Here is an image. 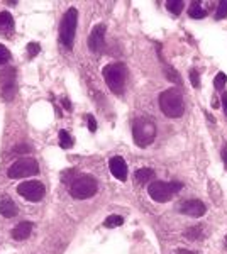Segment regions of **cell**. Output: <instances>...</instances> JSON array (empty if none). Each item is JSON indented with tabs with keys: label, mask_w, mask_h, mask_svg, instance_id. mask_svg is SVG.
<instances>
[{
	"label": "cell",
	"mask_w": 227,
	"mask_h": 254,
	"mask_svg": "<svg viewBox=\"0 0 227 254\" xmlns=\"http://www.w3.org/2000/svg\"><path fill=\"white\" fill-rule=\"evenodd\" d=\"M222 161H224L226 166H227V146L222 147Z\"/></svg>",
	"instance_id": "f546056e"
},
{
	"label": "cell",
	"mask_w": 227,
	"mask_h": 254,
	"mask_svg": "<svg viewBox=\"0 0 227 254\" xmlns=\"http://www.w3.org/2000/svg\"><path fill=\"white\" fill-rule=\"evenodd\" d=\"M183 5L185 3L181 2V0H168L166 2V9L171 12V14L178 15L181 10H183Z\"/></svg>",
	"instance_id": "d6986e66"
},
{
	"label": "cell",
	"mask_w": 227,
	"mask_h": 254,
	"mask_svg": "<svg viewBox=\"0 0 227 254\" xmlns=\"http://www.w3.org/2000/svg\"><path fill=\"white\" fill-rule=\"evenodd\" d=\"M17 193L20 196H24L29 202H39L41 198L46 193V188L41 182L31 180V182H24L17 187Z\"/></svg>",
	"instance_id": "ba28073f"
},
{
	"label": "cell",
	"mask_w": 227,
	"mask_h": 254,
	"mask_svg": "<svg viewBox=\"0 0 227 254\" xmlns=\"http://www.w3.org/2000/svg\"><path fill=\"white\" fill-rule=\"evenodd\" d=\"M216 19L217 20L227 19V0H222V2H219V5H217V9H216Z\"/></svg>",
	"instance_id": "7402d4cb"
},
{
	"label": "cell",
	"mask_w": 227,
	"mask_h": 254,
	"mask_svg": "<svg viewBox=\"0 0 227 254\" xmlns=\"http://www.w3.org/2000/svg\"><path fill=\"white\" fill-rule=\"evenodd\" d=\"M133 137L139 147H146L154 142L156 139V124L150 117L136 119L133 126Z\"/></svg>",
	"instance_id": "3957f363"
},
{
	"label": "cell",
	"mask_w": 227,
	"mask_h": 254,
	"mask_svg": "<svg viewBox=\"0 0 227 254\" xmlns=\"http://www.w3.org/2000/svg\"><path fill=\"white\" fill-rule=\"evenodd\" d=\"M105 31H107V27L104 24H97L92 29V32H90L88 48L93 55H100L105 49Z\"/></svg>",
	"instance_id": "30bf717a"
},
{
	"label": "cell",
	"mask_w": 227,
	"mask_h": 254,
	"mask_svg": "<svg viewBox=\"0 0 227 254\" xmlns=\"http://www.w3.org/2000/svg\"><path fill=\"white\" fill-rule=\"evenodd\" d=\"M32 232V224L31 222H20L12 229V237L15 241H26Z\"/></svg>",
	"instance_id": "5bb4252c"
},
{
	"label": "cell",
	"mask_w": 227,
	"mask_h": 254,
	"mask_svg": "<svg viewBox=\"0 0 227 254\" xmlns=\"http://www.w3.org/2000/svg\"><path fill=\"white\" fill-rule=\"evenodd\" d=\"M97 190H98L97 180L90 175H81L70 183V195L78 200L90 198V196H93L97 193Z\"/></svg>",
	"instance_id": "5b68a950"
},
{
	"label": "cell",
	"mask_w": 227,
	"mask_h": 254,
	"mask_svg": "<svg viewBox=\"0 0 227 254\" xmlns=\"http://www.w3.org/2000/svg\"><path fill=\"white\" fill-rule=\"evenodd\" d=\"M0 215L7 217V219L17 215V205L10 196H0Z\"/></svg>",
	"instance_id": "4fadbf2b"
},
{
	"label": "cell",
	"mask_w": 227,
	"mask_h": 254,
	"mask_svg": "<svg viewBox=\"0 0 227 254\" xmlns=\"http://www.w3.org/2000/svg\"><path fill=\"white\" fill-rule=\"evenodd\" d=\"M109 170L114 175V178H117L119 182H126L127 180V165L121 156H114L109 159Z\"/></svg>",
	"instance_id": "7c38bea8"
},
{
	"label": "cell",
	"mask_w": 227,
	"mask_h": 254,
	"mask_svg": "<svg viewBox=\"0 0 227 254\" xmlns=\"http://www.w3.org/2000/svg\"><path fill=\"white\" fill-rule=\"evenodd\" d=\"M164 75L168 76V80L175 81V83H180V81H181V80H180V75L170 66V64H166V66H164Z\"/></svg>",
	"instance_id": "cb8c5ba5"
},
{
	"label": "cell",
	"mask_w": 227,
	"mask_h": 254,
	"mask_svg": "<svg viewBox=\"0 0 227 254\" xmlns=\"http://www.w3.org/2000/svg\"><path fill=\"white\" fill-rule=\"evenodd\" d=\"M124 224V219L121 215H109L105 219V222L104 225L107 229H114V227H119V225H122Z\"/></svg>",
	"instance_id": "ffe728a7"
},
{
	"label": "cell",
	"mask_w": 227,
	"mask_h": 254,
	"mask_svg": "<svg viewBox=\"0 0 227 254\" xmlns=\"http://www.w3.org/2000/svg\"><path fill=\"white\" fill-rule=\"evenodd\" d=\"M181 188H183V185L178 182H151L150 187H148V193L154 202L164 203L171 200Z\"/></svg>",
	"instance_id": "8992f818"
},
{
	"label": "cell",
	"mask_w": 227,
	"mask_h": 254,
	"mask_svg": "<svg viewBox=\"0 0 227 254\" xmlns=\"http://www.w3.org/2000/svg\"><path fill=\"white\" fill-rule=\"evenodd\" d=\"M222 109H224L227 116V92H222Z\"/></svg>",
	"instance_id": "f1b7e54d"
},
{
	"label": "cell",
	"mask_w": 227,
	"mask_h": 254,
	"mask_svg": "<svg viewBox=\"0 0 227 254\" xmlns=\"http://www.w3.org/2000/svg\"><path fill=\"white\" fill-rule=\"evenodd\" d=\"M2 80V98L7 102L14 100L15 93H17V81H15V69L7 68L5 71L0 75Z\"/></svg>",
	"instance_id": "9c48e42d"
},
{
	"label": "cell",
	"mask_w": 227,
	"mask_h": 254,
	"mask_svg": "<svg viewBox=\"0 0 227 254\" xmlns=\"http://www.w3.org/2000/svg\"><path fill=\"white\" fill-rule=\"evenodd\" d=\"M86 122H88L90 132H95V130H97V121H95V117L92 116V114H88V116H86Z\"/></svg>",
	"instance_id": "83f0119b"
},
{
	"label": "cell",
	"mask_w": 227,
	"mask_h": 254,
	"mask_svg": "<svg viewBox=\"0 0 227 254\" xmlns=\"http://www.w3.org/2000/svg\"><path fill=\"white\" fill-rule=\"evenodd\" d=\"M102 75L107 83V87L110 88V92L114 93H122L124 87H126L127 80V68L122 63H110L102 69Z\"/></svg>",
	"instance_id": "7a4b0ae2"
},
{
	"label": "cell",
	"mask_w": 227,
	"mask_h": 254,
	"mask_svg": "<svg viewBox=\"0 0 227 254\" xmlns=\"http://www.w3.org/2000/svg\"><path fill=\"white\" fill-rule=\"evenodd\" d=\"M188 15L192 19H204L205 15H207V9H204V3H202L200 0H197V2L190 3Z\"/></svg>",
	"instance_id": "9a60e30c"
},
{
	"label": "cell",
	"mask_w": 227,
	"mask_h": 254,
	"mask_svg": "<svg viewBox=\"0 0 227 254\" xmlns=\"http://www.w3.org/2000/svg\"><path fill=\"white\" fill-rule=\"evenodd\" d=\"M226 246H227V244H226Z\"/></svg>",
	"instance_id": "1f68e13d"
},
{
	"label": "cell",
	"mask_w": 227,
	"mask_h": 254,
	"mask_svg": "<svg viewBox=\"0 0 227 254\" xmlns=\"http://www.w3.org/2000/svg\"><path fill=\"white\" fill-rule=\"evenodd\" d=\"M227 83V75L226 73H217L216 80H214V87H216V90H219V92H222Z\"/></svg>",
	"instance_id": "603a6c76"
},
{
	"label": "cell",
	"mask_w": 227,
	"mask_h": 254,
	"mask_svg": "<svg viewBox=\"0 0 227 254\" xmlns=\"http://www.w3.org/2000/svg\"><path fill=\"white\" fill-rule=\"evenodd\" d=\"M38 173H39V165H38V161L32 158H20L7 170V175H9V178L12 180L27 178V176L38 175Z\"/></svg>",
	"instance_id": "52a82bcc"
},
{
	"label": "cell",
	"mask_w": 227,
	"mask_h": 254,
	"mask_svg": "<svg viewBox=\"0 0 227 254\" xmlns=\"http://www.w3.org/2000/svg\"><path fill=\"white\" fill-rule=\"evenodd\" d=\"M27 51H29V58H36L38 53L41 51V46L38 43H29L27 44Z\"/></svg>",
	"instance_id": "4316f807"
},
{
	"label": "cell",
	"mask_w": 227,
	"mask_h": 254,
	"mask_svg": "<svg viewBox=\"0 0 227 254\" xmlns=\"http://www.w3.org/2000/svg\"><path fill=\"white\" fill-rule=\"evenodd\" d=\"M202 232H204V227H202V225L188 227L187 231H185V237H188V239H199V237H202Z\"/></svg>",
	"instance_id": "44dd1931"
},
{
	"label": "cell",
	"mask_w": 227,
	"mask_h": 254,
	"mask_svg": "<svg viewBox=\"0 0 227 254\" xmlns=\"http://www.w3.org/2000/svg\"><path fill=\"white\" fill-rule=\"evenodd\" d=\"M58 136H60V147H63V149H70V147L73 146V137L70 136L67 130H60Z\"/></svg>",
	"instance_id": "ac0fdd59"
},
{
	"label": "cell",
	"mask_w": 227,
	"mask_h": 254,
	"mask_svg": "<svg viewBox=\"0 0 227 254\" xmlns=\"http://www.w3.org/2000/svg\"><path fill=\"white\" fill-rule=\"evenodd\" d=\"M159 107H161V112L166 117L178 119L183 116L185 104H183V97H181L180 90L178 88L164 90L159 95Z\"/></svg>",
	"instance_id": "6da1fadb"
},
{
	"label": "cell",
	"mask_w": 227,
	"mask_h": 254,
	"mask_svg": "<svg viewBox=\"0 0 227 254\" xmlns=\"http://www.w3.org/2000/svg\"><path fill=\"white\" fill-rule=\"evenodd\" d=\"M190 81L195 88H200V73L197 69H190Z\"/></svg>",
	"instance_id": "484cf974"
},
{
	"label": "cell",
	"mask_w": 227,
	"mask_h": 254,
	"mask_svg": "<svg viewBox=\"0 0 227 254\" xmlns=\"http://www.w3.org/2000/svg\"><path fill=\"white\" fill-rule=\"evenodd\" d=\"M176 254H197V253H193V251H187V249H178V251H176Z\"/></svg>",
	"instance_id": "4dcf8cb0"
},
{
	"label": "cell",
	"mask_w": 227,
	"mask_h": 254,
	"mask_svg": "<svg viewBox=\"0 0 227 254\" xmlns=\"http://www.w3.org/2000/svg\"><path fill=\"white\" fill-rule=\"evenodd\" d=\"M152 178H154V171L151 168H141V170L136 171V182L141 183V185L152 182Z\"/></svg>",
	"instance_id": "2e32d148"
},
{
	"label": "cell",
	"mask_w": 227,
	"mask_h": 254,
	"mask_svg": "<svg viewBox=\"0 0 227 254\" xmlns=\"http://www.w3.org/2000/svg\"><path fill=\"white\" fill-rule=\"evenodd\" d=\"M10 56H12V55H10L9 49L0 44V66H2V64H5V63H9V61H10Z\"/></svg>",
	"instance_id": "d4e9b609"
},
{
	"label": "cell",
	"mask_w": 227,
	"mask_h": 254,
	"mask_svg": "<svg viewBox=\"0 0 227 254\" xmlns=\"http://www.w3.org/2000/svg\"><path fill=\"white\" fill-rule=\"evenodd\" d=\"M76 22H78V12L76 9H68L65 12L63 19L60 24V43L67 49L73 48V41L76 34Z\"/></svg>",
	"instance_id": "277c9868"
},
{
	"label": "cell",
	"mask_w": 227,
	"mask_h": 254,
	"mask_svg": "<svg viewBox=\"0 0 227 254\" xmlns=\"http://www.w3.org/2000/svg\"><path fill=\"white\" fill-rule=\"evenodd\" d=\"M14 27V19L7 10L0 12V31H10Z\"/></svg>",
	"instance_id": "e0dca14e"
},
{
	"label": "cell",
	"mask_w": 227,
	"mask_h": 254,
	"mask_svg": "<svg viewBox=\"0 0 227 254\" xmlns=\"http://www.w3.org/2000/svg\"><path fill=\"white\" fill-rule=\"evenodd\" d=\"M180 212L188 217H202L207 212V207L200 200H187L180 205Z\"/></svg>",
	"instance_id": "8fae6325"
}]
</instances>
